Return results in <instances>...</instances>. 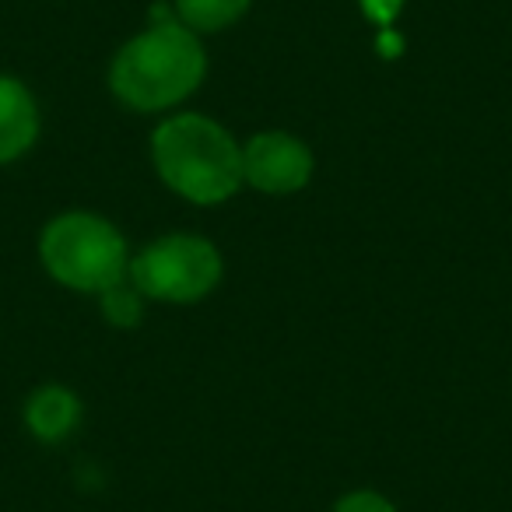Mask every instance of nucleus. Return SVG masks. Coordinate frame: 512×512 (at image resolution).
<instances>
[{
	"label": "nucleus",
	"instance_id": "nucleus-7",
	"mask_svg": "<svg viewBox=\"0 0 512 512\" xmlns=\"http://www.w3.org/2000/svg\"><path fill=\"white\" fill-rule=\"evenodd\" d=\"M78 414H81V404L71 390H60V386H46L39 390L36 397L29 400L25 407V421L29 428L46 442H57L78 425Z\"/></svg>",
	"mask_w": 512,
	"mask_h": 512
},
{
	"label": "nucleus",
	"instance_id": "nucleus-4",
	"mask_svg": "<svg viewBox=\"0 0 512 512\" xmlns=\"http://www.w3.org/2000/svg\"><path fill=\"white\" fill-rule=\"evenodd\" d=\"M218 278V249L197 235H165L130 264L137 292L162 302H197L218 285Z\"/></svg>",
	"mask_w": 512,
	"mask_h": 512
},
{
	"label": "nucleus",
	"instance_id": "nucleus-11",
	"mask_svg": "<svg viewBox=\"0 0 512 512\" xmlns=\"http://www.w3.org/2000/svg\"><path fill=\"white\" fill-rule=\"evenodd\" d=\"M400 8H404V0H362V11L372 22L383 25V29H390V22L400 15Z\"/></svg>",
	"mask_w": 512,
	"mask_h": 512
},
{
	"label": "nucleus",
	"instance_id": "nucleus-10",
	"mask_svg": "<svg viewBox=\"0 0 512 512\" xmlns=\"http://www.w3.org/2000/svg\"><path fill=\"white\" fill-rule=\"evenodd\" d=\"M334 512H397V509L383 495H376V491H355V495L341 498Z\"/></svg>",
	"mask_w": 512,
	"mask_h": 512
},
{
	"label": "nucleus",
	"instance_id": "nucleus-9",
	"mask_svg": "<svg viewBox=\"0 0 512 512\" xmlns=\"http://www.w3.org/2000/svg\"><path fill=\"white\" fill-rule=\"evenodd\" d=\"M102 309H106V320L116 327H130V323L141 320V292L134 288V281H120V285L106 288L102 292Z\"/></svg>",
	"mask_w": 512,
	"mask_h": 512
},
{
	"label": "nucleus",
	"instance_id": "nucleus-8",
	"mask_svg": "<svg viewBox=\"0 0 512 512\" xmlns=\"http://www.w3.org/2000/svg\"><path fill=\"white\" fill-rule=\"evenodd\" d=\"M176 8L186 29L214 32V29L232 25L235 18L249 8V0H176Z\"/></svg>",
	"mask_w": 512,
	"mask_h": 512
},
{
	"label": "nucleus",
	"instance_id": "nucleus-1",
	"mask_svg": "<svg viewBox=\"0 0 512 512\" xmlns=\"http://www.w3.org/2000/svg\"><path fill=\"white\" fill-rule=\"evenodd\" d=\"M204 78V50L193 29L158 22L130 39L113 60V92L141 113H158L183 102Z\"/></svg>",
	"mask_w": 512,
	"mask_h": 512
},
{
	"label": "nucleus",
	"instance_id": "nucleus-5",
	"mask_svg": "<svg viewBox=\"0 0 512 512\" xmlns=\"http://www.w3.org/2000/svg\"><path fill=\"white\" fill-rule=\"evenodd\" d=\"M313 176V155L292 134H260L242 148V183L264 193H295Z\"/></svg>",
	"mask_w": 512,
	"mask_h": 512
},
{
	"label": "nucleus",
	"instance_id": "nucleus-2",
	"mask_svg": "<svg viewBox=\"0 0 512 512\" xmlns=\"http://www.w3.org/2000/svg\"><path fill=\"white\" fill-rule=\"evenodd\" d=\"M151 151L165 183L193 204H221L242 183V148L207 116L165 120L151 137Z\"/></svg>",
	"mask_w": 512,
	"mask_h": 512
},
{
	"label": "nucleus",
	"instance_id": "nucleus-6",
	"mask_svg": "<svg viewBox=\"0 0 512 512\" xmlns=\"http://www.w3.org/2000/svg\"><path fill=\"white\" fill-rule=\"evenodd\" d=\"M39 134V109L29 88L15 78H0V162L25 155Z\"/></svg>",
	"mask_w": 512,
	"mask_h": 512
},
{
	"label": "nucleus",
	"instance_id": "nucleus-3",
	"mask_svg": "<svg viewBox=\"0 0 512 512\" xmlns=\"http://www.w3.org/2000/svg\"><path fill=\"white\" fill-rule=\"evenodd\" d=\"M43 264L60 285L74 292H106L130 271L127 246L109 221L95 214H64L50 221L39 242Z\"/></svg>",
	"mask_w": 512,
	"mask_h": 512
}]
</instances>
